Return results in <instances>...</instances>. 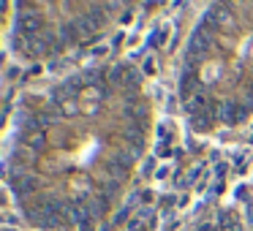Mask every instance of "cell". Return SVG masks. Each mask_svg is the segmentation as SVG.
Returning a JSON list of instances; mask_svg holds the SVG:
<instances>
[{
  "label": "cell",
  "instance_id": "6da1fadb",
  "mask_svg": "<svg viewBox=\"0 0 253 231\" xmlns=\"http://www.w3.org/2000/svg\"><path fill=\"white\" fill-rule=\"evenodd\" d=\"M41 28H44V19H41L39 14H22V17H19V25H17V30L25 38H36V36L41 33Z\"/></svg>",
  "mask_w": 253,
  "mask_h": 231
},
{
  "label": "cell",
  "instance_id": "7a4b0ae2",
  "mask_svg": "<svg viewBox=\"0 0 253 231\" xmlns=\"http://www.w3.org/2000/svg\"><path fill=\"white\" fill-rule=\"evenodd\" d=\"M218 117H220V120H226V122H242L248 117V109H245V106H240V104L226 101V104L218 109Z\"/></svg>",
  "mask_w": 253,
  "mask_h": 231
},
{
  "label": "cell",
  "instance_id": "3957f363",
  "mask_svg": "<svg viewBox=\"0 0 253 231\" xmlns=\"http://www.w3.org/2000/svg\"><path fill=\"white\" fill-rule=\"evenodd\" d=\"M11 188H14L17 196H28V193H33L36 188H39V182L30 174H22V177H11Z\"/></svg>",
  "mask_w": 253,
  "mask_h": 231
},
{
  "label": "cell",
  "instance_id": "277c9868",
  "mask_svg": "<svg viewBox=\"0 0 253 231\" xmlns=\"http://www.w3.org/2000/svg\"><path fill=\"white\" fill-rule=\"evenodd\" d=\"M106 171H109V174L112 177H115V180H120V177L123 174H126V166H120V163H117V160H106Z\"/></svg>",
  "mask_w": 253,
  "mask_h": 231
},
{
  "label": "cell",
  "instance_id": "5b68a950",
  "mask_svg": "<svg viewBox=\"0 0 253 231\" xmlns=\"http://www.w3.org/2000/svg\"><path fill=\"white\" fill-rule=\"evenodd\" d=\"M210 120H212V117H210L207 112H202V115H193V117H191V125L202 131V128H207V125H210Z\"/></svg>",
  "mask_w": 253,
  "mask_h": 231
},
{
  "label": "cell",
  "instance_id": "8992f818",
  "mask_svg": "<svg viewBox=\"0 0 253 231\" xmlns=\"http://www.w3.org/2000/svg\"><path fill=\"white\" fill-rule=\"evenodd\" d=\"M87 17H90V19H93V22H95V28H98V25H104V19H106V14H104V8H98V6H93V8H90V11H87Z\"/></svg>",
  "mask_w": 253,
  "mask_h": 231
},
{
  "label": "cell",
  "instance_id": "52a82bcc",
  "mask_svg": "<svg viewBox=\"0 0 253 231\" xmlns=\"http://www.w3.org/2000/svg\"><path fill=\"white\" fill-rule=\"evenodd\" d=\"M136 82H139V74L136 71H128L126 74V84H128V87H136Z\"/></svg>",
  "mask_w": 253,
  "mask_h": 231
},
{
  "label": "cell",
  "instance_id": "ba28073f",
  "mask_svg": "<svg viewBox=\"0 0 253 231\" xmlns=\"http://www.w3.org/2000/svg\"><path fill=\"white\" fill-rule=\"evenodd\" d=\"M30 144H33V147H41V144H44V133H36V136L30 139Z\"/></svg>",
  "mask_w": 253,
  "mask_h": 231
},
{
  "label": "cell",
  "instance_id": "9c48e42d",
  "mask_svg": "<svg viewBox=\"0 0 253 231\" xmlns=\"http://www.w3.org/2000/svg\"><path fill=\"white\" fill-rule=\"evenodd\" d=\"M104 8H106V11H115V8H117V0H104Z\"/></svg>",
  "mask_w": 253,
  "mask_h": 231
},
{
  "label": "cell",
  "instance_id": "30bf717a",
  "mask_svg": "<svg viewBox=\"0 0 253 231\" xmlns=\"http://www.w3.org/2000/svg\"><path fill=\"white\" fill-rule=\"evenodd\" d=\"M144 71H155V60H147V63H144Z\"/></svg>",
  "mask_w": 253,
  "mask_h": 231
}]
</instances>
